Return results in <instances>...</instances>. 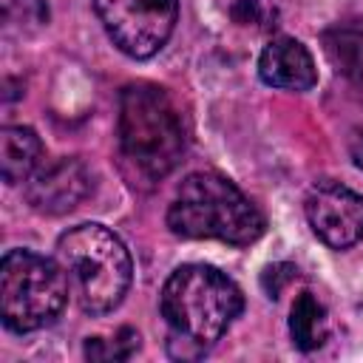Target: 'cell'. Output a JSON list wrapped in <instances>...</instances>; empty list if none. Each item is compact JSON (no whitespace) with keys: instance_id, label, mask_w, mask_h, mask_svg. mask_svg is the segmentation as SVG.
<instances>
[{"instance_id":"6da1fadb","label":"cell","mask_w":363,"mask_h":363,"mask_svg":"<svg viewBox=\"0 0 363 363\" xmlns=\"http://www.w3.org/2000/svg\"><path fill=\"white\" fill-rule=\"evenodd\" d=\"M159 309L170 326V357L196 360L241 315L244 295L221 269L210 264H184L164 281Z\"/></svg>"},{"instance_id":"7a4b0ae2","label":"cell","mask_w":363,"mask_h":363,"mask_svg":"<svg viewBox=\"0 0 363 363\" xmlns=\"http://www.w3.org/2000/svg\"><path fill=\"white\" fill-rule=\"evenodd\" d=\"M119 156L133 184L162 182L187 150L182 113L164 88L150 82L125 85L119 94Z\"/></svg>"},{"instance_id":"3957f363","label":"cell","mask_w":363,"mask_h":363,"mask_svg":"<svg viewBox=\"0 0 363 363\" xmlns=\"http://www.w3.org/2000/svg\"><path fill=\"white\" fill-rule=\"evenodd\" d=\"M167 227L182 238H216L247 247L264 235V216L230 179L199 170L179 184L167 210Z\"/></svg>"},{"instance_id":"277c9868","label":"cell","mask_w":363,"mask_h":363,"mask_svg":"<svg viewBox=\"0 0 363 363\" xmlns=\"http://www.w3.org/2000/svg\"><path fill=\"white\" fill-rule=\"evenodd\" d=\"M57 258L88 315H108L125 301L133 264L122 238L108 227L94 221L71 227L57 241Z\"/></svg>"},{"instance_id":"5b68a950","label":"cell","mask_w":363,"mask_h":363,"mask_svg":"<svg viewBox=\"0 0 363 363\" xmlns=\"http://www.w3.org/2000/svg\"><path fill=\"white\" fill-rule=\"evenodd\" d=\"M68 303L62 264L31 250H9L0 261V315L6 329L26 335L60 318Z\"/></svg>"},{"instance_id":"8992f818","label":"cell","mask_w":363,"mask_h":363,"mask_svg":"<svg viewBox=\"0 0 363 363\" xmlns=\"http://www.w3.org/2000/svg\"><path fill=\"white\" fill-rule=\"evenodd\" d=\"M94 9L111 43L133 60L162 51L179 20L176 0H94Z\"/></svg>"},{"instance_id":"52a82bcc","label":"cell","mask_w":363,"mask_h":363,"mask_svg":"<svg viewBox=\"0 0 363 363\" xmlns=\"http://www.w3.org/2000/svg\"><path fill=\"white\" fill-rule=\"evenodd\" d=\"M303 210L315 235L332 250L354 247L363 238V196L337 182H318Z\"/></svg>"},{"instance_id":"ba28073f","label":"cell","mask_w":363,"mask_h":363,"mask_svg":"<svg viewBox=\"0 0 363 363\" xmlns=\"http://www.w3.org/2000/svg\"><path fill=\"white\" fill-rule=\"evenodd\" d=\"M88 193H91V170L85 167V162L74 156H62L43 164L28 179L26 187L28 204L45 216H62L74 210Z\"/></svg>"},{"instance_id":"9c48e42d","label":"cell","mask_w":363,"mask_h":363,"mask_svg":"<svg viewBox=\"0 0 363 363\" xmlns=\"http://www.w3.org/2000/svg\"><path fill=\"white\" fill-rule=\"evenodd\" d=\"M258 74L281 91H309L318 82V68L309 48L292 37H275L258 57Z\"/></svg>"},{"instance_id":"30bf717a","label":"cell","mask_w":363,"mask_h":363,"mask_svg":"<svg viewBox=\"0 0 363 363\" xmlns=\"http://www.w3.org/2000/svg\"><path fill=\"white\" fill-rule=\"evenodd\" d=\"M43 162V142L26 125H9L0 130V173L6 184L28 182Z\"/></svg>"},{"instance_id":"8fae6325","label":"cell","mask_w":363,"mask_h":363,"mask_svg":"<svg viewBox=\"0 0 363 363\" xmlns=\"http://www.w3.org/2000/svg\"><path fill=\"white\" fill-rule=\"evenodd\" d=\"M323 51L337 74H343L354 85H363V20H346L326 28Z\"/></svg>"},{"instance_id":"7c38bea8","label":"cell","mask_w":363,"mask_h":363,"mask_svg":"<svg viewBox=\"0 0 363 363\" xmlns=\"http://www.w3.org/2000/svg\"><path fill=\"white\" fill-rule=\"evenodd\" d=\"M289 335L301 352H312L323 346L329 335V318H326L323 303L312 292H301L295 298L292 312H289Z\"/></svg>"},{"instance_id":"4fadbf2b","label":"cell","mask_w":363,"mask_h":363,"mask_svg":"<svg viewBox=\"0 0 363 363\" xmlns=\"http://www.w3.org/2000/svg\"><path fill=\"white\" fill-rule=\"evenodd\" d=\"M139 349V335L130 326H122L113 340L88 337L85 340V357L88 360H128Z\"/></svg>"},{"instance_id":"5bb4252c","label":"cell","mask_w":363,"mask_h":363,"mask_svg":"<svg viewBox=\"0 0 363 363\" xmlns=\"http://www.w3.org/2000/svg\"><path fill=\"white\" fill-rule=\"evenodd\" d=\"M3 20L14 28L34 31L48 23V3L45 0H3Z\"/></svg>"},{"instance_id":"9a60e30c","label":"cell","mask_w":363,"mask_h":363,"mask_svg":"<svg viewBox=\"0 0 363 363\" xmlns=\"http://www.w3.org/2000/svg\"><path fill=\"white\" fill-rule=\"evenodd\" d=\"M295 275H298V269H295L292 264H272V267L264 269V275H261V286H264V292H267L269 298H278L281 289H284Z\"/></svg>"},{"instance_id":"2e32d148","label":"cell","mask_w":363,"mask_h":363,"mask_svg":"<svg viewBox=\"0 0 363 363\" xmlns=\"http://www.w3.org/2000/svg\"><path fill=\"white\" fill-rule=\"evenodd\" d=\"M261 3L258 0H235V6H233V17H235V23H241V26H252V23H258L261 20Z\"/></svg>"},{"instance_id":"e0dca14e","label":"cell","mask_w":363,"mask_h":363,"mask_svg":"<svg viewBox=\"0 0 363 363\" xmlns=\"http://www.w3.org/2000/svg\"><path fill=\"white\" fill-rule=\"evenodd\" d=\"M349 153H352V162L363 170V128H354L352 136H349Z\"/></svg>"}]
</instances>
